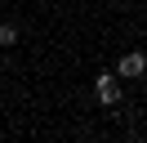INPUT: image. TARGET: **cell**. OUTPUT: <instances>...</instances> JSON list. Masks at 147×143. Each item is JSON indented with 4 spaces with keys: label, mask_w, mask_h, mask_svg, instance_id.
<instances>
[{
    "label": "cell",
    "mask_w": 147,
    "mask_h": 143,
    "mask_svg": "<svg viewBox=\"0 0 147 143\" xmlns=\"http://www.w3.org/2000/svg\"><path fill=\"white\" fill-rule=\"evenodd\" d=\"M94 89H98V98H102V103H116V94H120L116 76H98V85H94Z\"/></svg>",
    "instance_id": "cell-1"
},
{
    "label": "cell",
    "mask_w": 147,
    "mask_h": 143,
    "mask_svg": "<svg viewBox=\"0 0 147 143\" xmlns=\"http://www.w3.org/2000/svg\"><path fill=\"white\" fill-rule=\"evenodd\" d=\"M120 76H143V54H125L120 58Z\"/></svg>",
    "instance_id": "cell-2"
},
{
    "label": "cell",
    "mask_w": 147,
    "mask_h": 143,
    "mask_svg": "<svg viewBox=\"0 0 147 143\" xmlns=\"http://www.w3.org/2000/svg\"><path fill=\"white\" fill-rule=\"evenodd\" d=\"M18 40V31H13V27H0V45H13Z\"/></svg>",
    "instance_id": "cell-3"
}]
</instances>
